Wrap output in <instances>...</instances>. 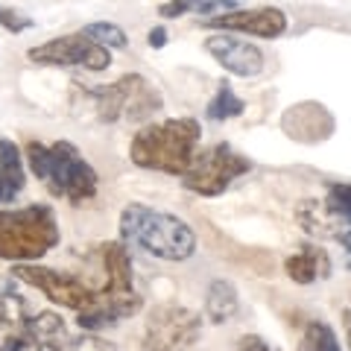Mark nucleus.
I'll list each match as a JSON object with an SVG mask.
<instances>
[{
	"mask_svg": "<svg viewBox=\"0 0 351 351\" xmlns=\"http://www.w3.org/2000/svg\"><path fill=\"white\" fill-rule=\"evenodd\" d=\"M24 158L29 164L32 176L56 199L82 205V202H91L97 191H100V176H97V170L82 158V152L71 141H53V144L29 141L24 149Z\"/></svg>",
	"mask_w": 351,
	"mask_h": 351,
	"instance_id": "7ed1b4c3",
	"label": "nucleus"
},
{
	"mask_svg": "<svg viewBox=\"0 0 351 351\" xmlns=\"http://www.w3.org/2000/svg\"><path fill=\"white\" fill-rule=\"evenodd\" d=\"M334 263H331V255L316 246V243H304L299 252H293V255L284 261V272H287V278L302 284V287H307V284H316V281H325L328 276H331Z\"/></svg>",
	"mask_w": 351,
	"mask_h": 351,
	"instance_id": "ddd939ff",
	"label": "nucleus"
},
{
	"mask_svg": "<svg viewBox=\"0 0 351 351\" xmlns=\"http://www.w3.org/2000/svg\"><path fill=\"white\" fill-rule=\"evenodd\" d=\"M196 6H199V0H170V3H164L158 9L161 18H182L188 12H196Z\"/></svg>",
	"mask_w": 351,
	"mask_h": 351,
	"instance_id": "b1692460",
	"label": "nucleus"
},
{
	"mask_svg": "<svg viewBox=\"0 0 351 351\" xmlns=\"http://www.w3.org/2000/svg\"><path fill=\"white\" fill-rule=\"evenodd\" d=\"M120 243L129 249H141L147 255L170 263H182L193 258L196 234L182 217L158 211L144 202H129L117 219Z\"/></svg>",
	"mask_w": 351,
	"mask_h": 351,
	"instance_id": "f03ea898",
	"label": "nucleus"
},
{
	"mask_svg": "<svg viewBox=\"0 0 351 351\" xmlns=\"http://www.w3.org/2000/svg\"><path fill=\"white\" fill-rule=\"evenodd\" d=\"M103 261L100 281H91L82 272L53 269L44 263H12V276L18 281L44 293V299L76 313V325L82 331H106L117 322L132 319L144 307V295L135 287V272H132L129 246L120 240L97 243Z\"/></svg>",
	"mask_w": 351,
	"mask_h": 351,
	"instance_id": "f257e3e1",
	"label": "nucleus"
},
{
	"mask_svg": "<svg viewBox=\"0 0 351 351\" xmlns=\"http://www.w3.org/2000/svg\"><path fill=\"white\" fill-rule=\"evenodd\" d=\"M27 188V170H24V152L15 141L0 138V208L12 205Z\"/></svg>",
	"mask_w": 351,
	"mask_h": 351,
	"instance_id": "4468645a",
	"label": "nucleus"
},
{
	"mask_svg": "<svg viewBox=\"0 0 351 351\" xmlns=\"http://www.w3.org/2000/svg\"><path fill=\"white\" fill-rule=\"evenodd\" d=\"M299 351H343L337 331L322 319H311L302 331Z\"/></svg>",
	"mask_w": 351,
	"mask_h": 351,
	"instance_id": "f3484780",
	"label": "nucleus"
},
{
	"mask_svg": "<svg viewBox=\"0 0 351 351\" xmlns=\"http://www.w3.org/2000/svg\"><path fill=\"white\" fill-rule=\"evenodd\" d=\"M295 217L307 234H316V237H337L343 228L331 217V211L325 208V199H304L299 208H295Z\"/></svg>",
	"mask_w": 351,
	"mask_h": 351,
	"instance_id": "dca6fc26",
	"label": "nucleus"
},
{
	"mask_svg": "<svg viewBox=\"0 0 351 351\" xmlns=\"http://www.w3.org/2000/svg\"><path fill=\"white\" fill-rule=\"evenodd\" d=\"M237 351H272V348L261 334H246V337H240Z\"/></svg>",
	"mask_w": 351,
	"mask_h": 351,
	"instance_id": "393cba45",
	"label": "nucleus"
},
{
	"mask_svg": "<svg viewBox=\"0 0 351 351\" xmlns=\"http://www.w3.org/2000/svg\"><path fill=\"white\" fill-rule=\"evenodd\" d=\"M240 311V293L234 287V281L228 278H214L208 284L205 293V316L211 325H226L232 322Z\"/></svg>",
	"mask_w": 351,
	"mask_h": 351,
	"instance_id": "2eb2a0df",
	"label": "nucleus"
},
{
	"mask_svg": "<svg viewBox=\"0 0 351 351\" xmlns=\"http://www.w3.org/2000/svg\"><path fill=\"white\" fill-rule=\"evenodd\" d=\"M62 243V232L50 205L0 208V261L36 263Z\"/></svg>",
	"mask_w": 351,
	"mask_h": 351,
	"instance_id": "423d86ee",
	"label": "nucleus"
},
{
	"mask_svg": "<svg viewBox=\"0 0 351 351\" xmlns=\"http://www.w3.org/2000/svg\"><path fill=\"white\" fill-rule=\"evenodd\" d=\"M68 351H117V348L112 343H106V339H100L94 331H85L82 337H73Z\"/></svg>",
	"mask_w": 351,
	"mask_h": 351,
	"instance_id": "4be33fe9",
	"label": "nucleus"
},
{
	"mask_svg": "<svg viewBox=\"0 0 351 351\" xmlns=\"http://www.w3.org/2000/svg\"><path fill=\"white\" fill-rule=\"evenodd\" d=\"M325 208L331 211V217L339 226H351V184H343V182L328 184Z\"/></svg>",
	"mask_w": 351,
	"mask_h": 351,
	"instance_id": "6ab92c4d",
	"label": "nucleus"
},
{
	"mask_svg": "<svg viewBox=\"0 0 351 351\" xmlns=\"http://www.w3.org/2000/svg\"><path fill=\"white\" fill-rule=\"evenodd\" d=\"M208 29H223V32H243V36L258 38H278L287 32V15L276 6H258V9H232V12L214 15L205 21Z\"/></svg>",
	"mask_w": 351,
	"mask_h": 351,
	"instance_id": "9b49d317",
	"label": "nucleus"
},
{
	"mask_svg": "<svg viewBox=\"0 0 351 351\" xmlns=\"http://www.w3.org/2000/svg\"><path fill=\"white\" fill-rule=\"evenodd\" d=\"M252 167H255L252 158H246L232 144H214L196 152L188 173L182 176V184L196 196L214 199V196H223L240 176L252 173Z\"/></svg>",
	"mask_w": 351,
	"mask_h": 351,
	"instance_id": "0eeeda50",
	"label": "nucleus"
},
{
	"mask_svg": "<svg viewBox=\"0 0 351 351\" xmlns=\"http://www.w3.org/2000/svg\"><path fill=\"white\" fill-rule=\"evenodd\" d=\"M85 36H91L97 44H103V47H117V50H123L126 44H129V36L123 29H120L117 24H108V21H94V24H88L85 29Z\"/></svg>",
	"mask_w": 351,
	"mask_h": 351,
	"instance_id": "aec40b11",
	"label": "nucleus"
},
{
	"mask_svg": "<svg viewBox=\"0 0 351 351\" xmlns=\"http://www.w3.org/2000/svg\"><path fill=\"white\" fill-rule=\"evenodd\" d=\"M202 126L193 117H170L161 123H149L135 132L129 147V158L141 170L182 176L188 173L191 161L199 152Z\"/></svg>",
	"mask_w": 351,
	"mask_h": 351,
	"instance_id": "20e7f679",
	"label": "nucleus"
},
{
	"mask_svg": "<svg viewBox=\"0 0 351 351\" xmlns=\"http://www.w3.org/2000/svg\"><path fill=\"white\" fill-rule=\"evenodd\" d=\"M32 64H47V68H85V71H106L112 64V53L103 44H97L85 32H71V36H59L29 47Z\"/></svg>",
	"mask_w": 351,
	"mask_h": 351,
	"instance_id": "9d476101",
	"label": "nucleus"
},
{
	"mask_svg": "<svg viewBox=\"0 0 351 351\" xmlns=\"http://www.w3.org/2000/svg\"><path fill=\"white\" fill-rule=\"evenodd\" d=\"M91 94L97 100V112H100V117L108 120V123H117V120H123V117L144 120L164 106L161 94L141 73L120 76L117 82L97 88Z\"/></svg>",
	"mask_w": 351,
	"mask_h": 351,
	"instance_id": "1a4fd4ad",
	"label": "nucleus"
},
{
	"mask_svg": "<svg viewBox=\"0 0 351 351\" xmlns=\"http://www.w3.org/2000/svg\"><path fill=\"white\" fill-rule=\"evenodd\" d=\"M205 50L217 59L219 68H226L234 76H258L267 68V56L258 44H252L246 38H234V36H208L205 38Z\"/></svg>",
	"mask_w": 351,
	"mask_h": 351,
	"instance_id": "f8f14e48",
	"label": "nucleus"
},
{
	"mask_svg": "<svg viewBox=\"0 0 351 351\" xmlns=\"http://www.w3.org/2000/svg\"><path fill=\"white\" fill-rule=\"evenodd\" d=\"M147 41H149V47H164V44H167V29H164V27H152Z\"/></svg>",
	"mask_w": 351,
	"mask_h": 351,
	"instance_id": "bb28decb",
	"label": "nucleus"
},
{
	"mask_svg": "<svg viewBox=\"0 0 351 351\" xmlns=\"http://www.w3.org/2000/svg\"><path fill=\"white\" fill-rule=\"evenodd\" d=\"M243 6V0H199V6H196V12L199 15H223V12H232V9H240Z\"/></svg>",
	"mask_w": 351,
	"mask_h": 351,
	"instance_id": "5701e85b",
	"label": "nucleus"
},
{
	"mask_svg": "<svg viewBox=\"0 0 351 351\" xmlns=\"http://www.w3.org/2000/svg\"><path fill=\"white\" fill-rule=\"evenodd\" d=\"M202 337V316L184 304L161 302L144 319L147 351H193Z\"/></svg>",
	"mask_w": 351,
	"mask_h": 351,
	"instance_id": "6e6552de",
	"label": "nucleus"
},
{
	"mask_svg": "<svg viewBox=\"0 0 351 351\" xmlns=\"http://www.w3.org/2000/svg\"><path fill=\"white\" fill-rule=\"evenodd\" d=\"M0 27L9 29L12 36H18V32H27L36 27V21H32L29 15H24L21 9H9V6H0Z\"/></svg>",
	"mask_w": 351,
	"mask_h": 351,
	"instance_id": "412c9836",
	"label": "nucleus"
},
{
	"mask_svg": "<svg viewBox=\"0 0 351 351\" xmlns=\"http://www.w3.org/2000/svg\"><path fill=\"white\" fill-rule=\"evenodd\" d=\"M73 334L56 311H32L24 295L0 293V351H68Z\"/></svg>",
	"mask_w": 351,
	"mask_h": 351,
	"instance_id": "39448f33",
	"label": "nucleus"
},
{
	"mask_svg": "<svg viewBox=\"0 0 351 351\" xmlns=\"http://www.w3.org/2000/svg\"><path fill=\"white\" fill-rule=\"evenodd\" d=\"M243 112H246V103L234 94V88L228 85V82H223V85L217 88L214 100L208 103V108H205L208 120H217V123H219V120H232V117L243 114Z\"/></svg>",
	"mask_w": 351,
	"mask_h": 351,
	"instance_id": "a211bd4d",
	"label": "nucleus"
},
{
	"mask_svg": "<svg viewBox=\"0 0 351 351\" xmlns=\"http://www.w3.org/2000/svg\"><path fill=\"white\" fill-rule=\"evenodd\" d=\"M337 240H339V246H343V252H346V269L351 272V226L343 228V232L337 234Z\"/></svg>",
	"mask_w": 351,
	"mask_h": 351,
	"instance_id": "a878e982",
	"label": "nucleus"
},
{
	"mask_svg": "<svg viewBox=\"0 0 351 351\" xmlns=\"http://www.w3.org/2000/svg\"><path fill=\"white\" fill-rule=\"evenodd\" d=\"M343 328H346V343H348V351H351V299L343 311Z\"/></svg>",
	"mask_w": 351,
	"mask_h": 351,
	"instance_id": "cd10ccee",
	"label": "nucleus"
}]
</instances>
